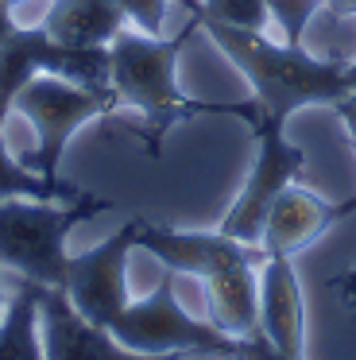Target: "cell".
<instances>
[{"mask_svg":"<svg viewBox=\"0 0 356 360\" xmlns=\"http://www.w3.org/2000/svg\"><path fill=\"white\" fill-rule=\"evenodd\" d=\"M0 360H46L39 333V283L15 275V287L0 314Z\"/></svg>","mask_w":356,"mask_h":360,"instance_id":"14","label":"cell"},{"mask_svg":"<svg viewBox=\"0 0 356 360\" xmlns=\"http://www.w3.org/2000/svg\"><path fill=\"white\" fill-rule=\"evenodd\" d=\"M8 4H20V0H8Z\"/></svg>","mask_w":356,"mask_h":360,"instance_id":"25","label":"cell"},{"mask_svg":"<svg viewBox=\"0 0 356 360\" xmlns=\"http://www.w3.org/2000/svg\"><path fill=\"white\" fill-rule=\"evenodd\" d=\"M108 333L132 352H147V356H182V352H213L224 356L229 352V333L213 326V321H198L186 314L174 298V271L159 279V287L139 302H128L113 318Z\"/></svg>","mask_w":356,"mask_h":360,"instance_id":"6","label":"cell"},{"mask_svg":"<svg viewBox=\"0 0 356 360\" xmlns=\"http://www.w3.org/2000/svg\"><path fill=\"white\" fill-rule=\"evenodd\" d=\"M186 4L201 20H217V24H229V27H248V32H263L271 20L267 0H186Z\"/></svg>","mask_w":356,"mask_h":360,"instance_id":"16","label":"cell"},{"mask_svg":"<svg viewBox=\"0 0 356 360\" xmlns=\"http://www.w3.org/2000/svg\"><path fill=\"white\" fill-rule=\"evenodd\" d=\"M12 8H15V4H8V0H0V43H4L8 35L15 32V20H12Z\"/></svg>","mask_w":356,"mask_h":360,"instance_id":"22","label":"cell"},{"mask_svg":"<svg viewBox=\"0 0 356 360\" xmlns=\"http://www.w3.org/2000/svg\"><path fill=\"white\" fill-rule=\"evenodd\" d=\"M113 202L82 194L74 202H35V198H8L0 202V264L43 287L66 283V236L77 225L105 213Z\"/></svg>","mask_w":356,"mask_h":360,"instance_id":"3","label":"cell"},{"mask_svg":"<svg viewBox=\"0 0 356 360\" xmlns=\"http://www.w3.org/2000/svg\"><path fill=\"white\" fill-rule=\"evenodd\" d=\"M116 105H120V97L113 89H85L77 82L58 78V74H35L12 101V109L35 124V151L23 155L20 163H27L39 174H58L70 136L85 120L113 112Z\"/></svg>","mask_w":356,"mask_h":360,"instance_id":"5","label":"cell"},{"mask_svg":"<svg viewBox=\"0 0 356 360\" xmlns=\"http://www.w3.org/2000/svg\"><path fill=\"white\" fill-rule=\"evenodd\" d=\"M322 8H325V0H267V12L279 20L286 43H294V47H302L310 20H314Z\"/></svg>","mask_w":356,"mask_h":360,"instance_id":"17","label":"cell"},{"mask_svg":"<svg viewBox=\"0 0 356 360\" xmlns=\"http://www.w3.org/2000/svg\"><path fill=\"white\" fill-rule=\"evenodd\" d=\"M333 112H337V117H341V124L348 128V136H352V143H356V94L341 97V101L333 105Z\"/></svg>","mask_w":356,"mask_h":360,"instance_id":"20","label":"cell"},{"mask_svg":"<svg viewBox=\"0 0 356 360\" xmlns=\"http://www.w3.org/2000/svg\"><path fill=\"white\" fill-rule=\"evenodd\" d=\"M244 124L252 128L255 159H252V171L244 179V190L236 194L232 210L224 213L221 233L232 236V240H244V244H260L267 210L275 205V198L286 186H294V179L306 167V155H302L298 143L286 140V120L263 112L255 105V97H252V112L244 117Z\"/></svg>","mask_w":356,"mask_h":360,"instance_id":"4","label":"cell"},{"mask_svg":"<svg viewBox=\"0 0 356 360\" xmlns=\"http://www.w3.org/2000/svg\"><path fill=\"white\" fill-rule=\"evenodd\" d=\"M345 82H348V94H356V58L345 63Z\"/></svg>","mask_w":356,"mask_h":360,"instance_id":"23","label":"cell"},{"mask_svg":"<svg viewBox=\"0 0 356 360\" xmlns=\"http://www.w3.org/2000/svg\"><path fill=\"white\" fill-rule=\"evenodd\" d=\"M0 136H4V132H0Z\"/></svg>","mask_w":356,"mask_h":360,"instance_id":"26","label":"cell"},{"mask_svg":"<svg viewBox=\"0 0 356 360\" xmlns=\"http://www.w3.org/2000/svg\"><path fill=\"white\" fill-rule=\"evenodd\" d=\"M139 217L124 221L113 236H105L101 244L70 256L66 264V295L93 326L108 329L113 318L132 302L128 295V252L136 248Z\"/></svg>","mask_w":356,"mask_h":360,"instance_id":"7","label":"cell"},{"mask_svg":"<svg viewBox=\"0 0 356 360\" xmlns=\"http://www.w3.org/2000/svg\"><path fill=\"white\" fill-rule=\"evenodd\" d=\"M128 20H136L139 32L147 35H163V20H167V0H116Z\"/></svg>","mask_w":356,"mask_h":360,"instance_id":"18","label":"cell"},{"mask_svg":"<svg viewBox=\"0 0 356 360\" xmlns=\"http://www.w3.org/2000/svg\"><path fill=\"white\" fill-rule=\"evenodd\" d=\"M128 24L116 0H54L43 16V32L66 47H108Z\"/></svg>","mask_w":356,"mask_h":360,"instance_id":"12","label":"cell"},{"mask_svg":"<svg viewBox=\"0 0 356 360\" xmlns=\"http://www.w3.org/2000/svg\"><path fill=\"white\" fill-rule=\"evenodd\" d=\"M0 271H4V264H0ZM4 302L8 298H4V279H0V314H4Z\"/></svg>","mask_w":356,"mask_h":360,"instance_id":"24","label":"cell"},{"mask_svg":"<svg viewBox=\"0 0 356 360\" xmlns=\"http://www.w3.org/2000/svg\"><path fill=\"white\" fill-rule=\"evenodd\" d=\"M348 213H356V198L333 205V202H325V198L310 194V190L286 186L283 194L275 198V205L267 210L260 244H263L267 256H294V252H302L310 240H317L325 229L337 225Z\"/></svg>","mask_w":356,"mask_h":360,"instance_id":"10","label":"cell"},{"mask_svg":"<svg viewBox=\"0 0 356 360\" xmlns=\"http://www.w3.org/2000/svg\"><path fill=\"white\" fill-rule=\"evenodd\" d=\"M136 248L151 252L167 271L174 275H193V279H213L217 271L236 264H263L267 252L263 244H244L217 233H190V229H170V225H151L139 217V233H136Z\"/></svg>","mask_w":356,"mask_h":360,"instance_id":"8","label":"cell"},{"mask_svg":"<svg viewBox=\"0 0 356 360\" xmlns=\"http://www.w3.org/2000/svg\"><path fill=\"white\" fill-rule=\"evenodd\" d=\"M39 333L46 360H178L124 349L108 329L93 326L70 302L66 287H43V283H39Z\"/></svg>","mask_w":356,"mask_h":360,"instance_id":"9","label":"cell"},{"mask_svg":"<svg viewBox=\"0 0 356 360\" xmlns=\"http://www.w3.org/2000/svg\"><path fill=\"white\" fill-rule=\"evenodd\" d=\"M201 32L248 78L255 105L279 120H291L298 109H310V105H329L333 109L341 97H348L345 58H317L306 47L271 43L263 32L229 27L217 24V20H201Z\"/></svg>","mask_w":356,"mask_h":360,"instance_id":"2","label":"cell"},{"mask_svg":"<svg viewBox=\"0 0 356 360\" xmlns=\"http://www.w3.org/2000/svg\"><path fill=\"white\" fill-rule=\"evenodd\" d=\"M329 287L337 290L341 298H345V306H348V314H356V267H348V271H341V275H333L329 279Z\"/></svg>","mask_w":356,"mask_h":360,"instance_id":"19","label":"cell"},{"mask_svg":"<svg viewBox=\"0 0 356 360\" xmlns=\"http://www.w3.org/2000/svg\"><path fill=\"white\" fill-rule=\"evenodd\" d=\"M260 333L286 356H306V298L291 256L260 264Z\"/></svg>","mask_w":356,"mask_h":360,"instance_id":"11","label":"cell"},{"mask_svg":"<svg viewBox=\"0 0 356 360\" xmlns=\"http://www.w3.org/2000/svg\"><path fill=\"white\" fill-rule=\"evenodd\" d=\"M85 190H77L74 182L58 179V174H39L27 163L8 155L4 136H0V202L8 198H35V202H74Z\"/></svg>","mask_w":356,"mask_h":360,"instance_id":"15","label":"cell"},{"mask_svg":"<svg viewBox=\"0 0 356 360\" xmlns=\"http://www.w3.org/2000/svg\"><path fill=\"white\" fill-rule=\"evenodd\" d=\"M325 12H329V16H337V20L356 16V0H325Z\"/></svg>","mask_w":356,"mask_h":360,"instance_id":"21","label":"cell"},{"mask_svg":"<svg viewBox=\"0 0 356 360\" xmlns=\"http://www.w3.org/2000/svg\"><path fill=\"white\" fill-rule=\"evenodd\" d=\"M201 32V20L193 12L186 20V27L170 39L163 35H147V32H128L124 27L113 43H108V82L113 94L120 97V105L144 112V128L139 140L147 143V155H159L163 136L178 124V120L201 117V112H229V117L244 120L252 112V101H190L178 89V55L190 43V35Z\"/></svg>","mask_w":356,"mask_h":360,"instance_id":"1","label":"cell"},{"mask_svg":"<svg viewBox=\"0 0 356 360\" xmlns=\"http://www.w3.org/2000/svg\"><path fill=\"white\" fill-rule=\"evenodd\" d=\"M260 264H236L205 279L209 321L229 337H252L260 329Z\"/></svg>","mask_w":356,"mask_h":360,"instance_id":"13","label":"cell"}]
</instances>
